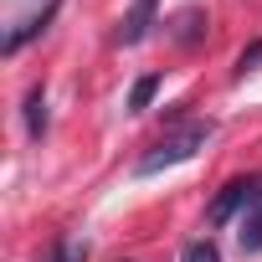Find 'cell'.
<instances>
[{
	"label": "cell",
	"mask_w": 262,
	"mask_h": 262,
	"mask_svg": "<svg viewBox=\"0 0 262 262\" xmlns=\"http://www.w3.org/2000/svg\"><path fill=\"white\" fill-rule=\"evenodd\" d=\"M216 134V123L211 118H190V123H180V128H170V134L134 165L139 175H160V170H170V165H185L195 149H206V139Z\"/></svg>",
	"instance_id": "1"
},
{
	"label": "cell",
	"mask_w": 262,
	"mask_h": 262,
	"mask_svg": "<svg viewBox=\"0 0 262 262\" xmlns=\"http://www.w3.org/2000/svg\"><path fill=\"white\" fill-rule=\"evenodd\" d=\"M21 113H26V134H31V139H41V134H47V123H52V113H47V88H31Z\"/></svg>",
	"instance_id": "6"
},
{
	"label": "cell",
	"mask_w": 262,
	"mask_h": 262,
	"mask_svg": "<svg viewBox=\"0 0 262 262\" xmlns=\"http://www.w3.org/2000/svg\"><path fill=\"white\" fill-rule=\"evenodd\" d=\"M155 93H160V72H144L134 88H128V113H144L155 103Z\"/></svg>",
	"instance_id": "7"
},
{
	"label": "cell",
	"mask_w": 262,
	"mask_h": 262,
	"mask_svg": "<svg viewBox=\"0 0 262 262\" xmlns=\"http://www.w3.org/2000/svg\"><path fill=\"white\" fill-rule=\"evenodd\" d=\"M236 242H242V252H262V206H252V216H242Z\"/></svg>",
	"instance_id": "8"
},
{
	"label": "cell",
	"mask_w": 262,
	"mask_h": 262,
	"mask_svg": "<svg viewBox=\"0 0 262 262\" xmlns=\"http://www.w3.org/2000/svg\"><path fill=\"white\" fill-rule=\"evenodd\" d=\"M170 36H175L180 47H201V41H206V11H201V6H185V11L170 21Z\"/></svg>",
	"instance_id": "3"
},
{
	"label": "cell",
	"mask_w": 262,
	"mask_h": 262,
	"mask_svg": "<svg viewBox=\"0 0 262 262\" xmlns=\"http://www.w3.org/2000/svg\"><path fill=\"white\" fill-rule=\"evenodd\" d=\"M180 262H221V252H216V242L206 236V242H190V247L180 252Z\"/></svg>",
	"instance_id": "10"
},
{
	"label": "cell",
	"mask_w": 262,
	"mask_h": 262,
	"mask_svg": "<svg viewBox=\"0 0 262 262\" xmlns=\"http://www.w3.org/2000/svg\"><path fill=\"white\" fill-rule=\"evenodd\" d=\"M88 236H62L57 242V252H52V262H88Z\"/></svg>",
	"instance_id": "9"
},
{
	"label": "cell",
	"mask_w": 262,
	"mask_h": 262,
	"mask_svg": "<svg viewBox=\"0 0 262 262\" xmlns=\"http://www.w3.org/2000/svg\"><path fill=\"white\" fill-rule=\"evenodd\" d=\"M252 211V206H262V175H242V180H226L221 185V195L211 201V226H226L236 211Z\"/></svg>",
	"instance_id": "2"
},
{
	"label": "cell",
	"mask_w": 262,
	"mask_h": 262,
	"mask_svg": "<svg viewBox=\"0 0 262 262\" xmlns=\"http://www.w3.org/2000/svg\"><path fill=\"white\" fill-rule=\"evenodd\" d=\"M57 6H62V0H47V6H41V16H31L26 26H16V31L6 36V57H16V52H21V47H26L31 36H41V31H47V21L57 16Z\"/></svg>",
	"instance_id": "4"
},
{
	"label": "cell",
	"mask_w": 262,
	"mask_h": 262,
	"mask_svg": "<svg viewBox=\"0 0 262 262\" xmlns=\"http://www.w3.org/2000/svg\"><path fill=\"white\" fill-rule=\"evenodd\" d=\"M262 67V41H252L242 57H236V77H247V72H257Z\"/></svg>",
	"instance_id": "11"
},
{
	"label": "cell",
	"mask_w": 262,
	"mask_h": 262,
	"mask_svg": "<svg viewBox=\"0 0 262 262\" xmlns=\"http://www.w3.org/2000/svg\"><path fill=\"white\" fill-rule=\"evenodd\" d=\"M155 6H160V0H134V11H128V21H123V41H128V47H139V41L149 36V26H155Z\"/></svg>",
	"instance_id": "5"
}]
</instances>
